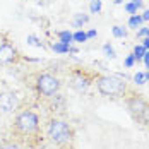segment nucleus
<instances>
[{
	"label": "nucleus",
	"instance_id": "obj_1",
	"mask_svg": "<svg viewBox=\"0 0 149 149\" xmlns=\"http://www.w3.org/2000/svg\"><path fill=\"white\" fill-rule=\"evenodd\" d=\"M46 134H48V139L57 146H67L69 142H72V137H74L72 127L63 120H52L48 123Z\"/></svg>",
	"mask_w": 149,
	"mask_h": 149
},
{
	"label": "nucleus",
	"instance_id": "obj_2",
	"mask_svg": "<svg viewBox=\"0 0 149 149\" xmlns=\"http://www.w3.org/2000/svg\"><path fill=\"white\" fill-rule=\"evenodd\" d=\"M96 88L103 96H110V98H120L125 94L127 91V84L115 77V75H101L96 81Z\"/></svg>",
	"mask_w": 149,
	"mask_h": 149
},
{
	"label": "nucleus",
	"instance_id": "obj_3",
	"mask_svg": "<svg viewBox=\"0 0 149 149\" xmlns=\"http://www.w3.org/2000/svg\"><path fill=\"white\" fill-rule=\"evenodd\" d=\"M14 129H15V132H19L22 135H31L40 129V118H38V115L34 111L24 110V111H21L15 117Z\"/></svg>",
	"mask_w": 149,
	"mask_h": 149
},
{
	"label": "nucleus",
	"instance_id": "obj_4",
	"mask_svg": "<svg viewBox=\"0 0 149 149\" xmlns=\"http://www.w3.org/2000/svg\"><path fill=\"white\" fill-rule=\"evenodd\" d=\"M34 86H36V91H38V94H41V96H45V98H52V96H57L60 91V79L58 77H55L53 74H40L36 77V82H34Z\"/></svg>",
	"mask_w": 149,
	"mask_h": 149
},
{
	"label": "nucleus",
	"instance_id": "obj_5",
	"mask_svg": "<svg viewBox=\"0 0 149 149\" xmlns=\"http://www.w3.org/2000/svg\"><path fill=\"white\" fill-rule=\"evenodd\" d=\"M19 104V98L12 91H3L0 93V111L2 113H12Z\"/></svg>",
	"mask_w": 149,
	"mask_h": 149
},
{
	"label": "nucleus",
	"instance_id": "obj_6",
	"mask_svg": "<svg viewBox=\"0 0 149 149\" xmlns=\"http://www.w3.org/2000/svg\"><path fill=\"white\" fill-rule=\"evenodd\" d=\"M17 57V50L15 46L7 40L3 45L0 46V65H7V63H12Z\"/></svg>",
	"mask_w": 149,
	"mask_h": 149
},
{
	"label": "nucleus",
	"instance_id": "obj_7",
	"mask_svg": "<svg viewBox=\"0 0 149 149\" xmlns=\"http://www.w3.org/2000/svg\"><path fill=\"white\" fill-rule=\"evenodd\" d=\"M148 101H144L141 96H132L129 101H127V108H129V111H130V115L134 117L135 120L141 117V113L144 111V108L148 106Z\"/></svg>",
	"mask_w": 149,
	"mask_h": 149
},
{
	"label": "nucleus",
	"instance_id": "obj_8",
	"mask_svg": "<svg viewBox=\"0 0 149 149\" xmlns=\"http://www.w3.org/2000/svg\"><path fill=\"white\" fill-rule=\"evenodd\" d=\"M70 86L74 88L75 91H79V93H82V91L88 89V86H89V79L86 77V75L82 74H74L72 75V79H70Z\"/></svg>",
	"mask_w": 149,
	"mask_h": 149
},
{
	"label": "nucleus",
	"instance_id": "obj_9",
	"mask_svg": "<svg viewBox=\"0 0 149 149\" xmlns=\"http://www.w3.org/2000/svg\"><path fill=\"white\" fill-rule=\"evenodd\" d=\"M52 48H53V52H57V53H69V52L74 53L75 52L74 48H70V45H65V43H62V41H55V43L52 45Z\"/></svg>",
	"mask_w": 149,
	"mask_h": 149
},
{
	"label": "nucleus",
	"instance_id": "obj_10",
	"mask_svg": "<svg viewBox=\"0 0 149 149\" xmlns=\"http://www.w3.org/2000/svg\"><path fill=\"white\" fill-rule=\"evenodd\" d=\"M58 41L65 43V45H70V43L74 41V33H70L69 29L60 31V33H58Z\"/></svg>",
	"mask_w": 149,
	"mask_h": 149
},
{
	"label": "nucleus",
	"instance_id": "obj_11",
	"mask_svg": "<svg viewBox=\"0 0 149 149\" xmlns=\"http://www.w3.org/2000/svg\"><path fill=\"white\" fill-rule=\"evenodd\" d=\"M88 21H89V15L81 12V14H75L74 15V22H72V24H74V28H82Z\"/></svg>",
	"mask_w": 149,
	"mask_h": 149
},
{
	"label": "nucleus",
	"instance_id": "obj_12",
	"mask_svg": "<svg viewBox=\"0 0 149 149\" xmlns=\"http://www.w3.org/2000/svg\"><path fill=\"white\" fill-rule=\"evenodd\" d=\"M146 52H148V50H146L142 45H135L134 53H132V55H134L135 60H142V58H144V53H146Z\"/></svg>",
	"mask_w": 149,
	"mask_h": 149
},
{
	"label": "nucleus",
	"instance_id": "obj_13",
	"mask_svg": "<svg viewBox=\"0 0 149 149\" xmlns=\"http://www.w3.org/2000/svg\"><path fill=\"white\" fill-rule=\"evenodd\" d=\"M142 22H144V21H142V17H141V15H137V14H134L130 19H129V26H130V28H134V29H137Z\"/></svg>",
	"mask_w": 149,
	"mask_h": 149
},
{
	"label": "nucleus",
	"instance_id": "obj_14",
	"mask_svg": "<svg viewBox=\"0 0 149 149\" xmlns=\"http://www.w3.org/2000/svg\"><path fill=\"white\" fill-rule=\"evenodd\" d=\"M101 7H103V3H101V0H91L89 10L93 12V14H98V12H101Z\"/></svg>",
	"mask_w": 149,
	"mask_h": 149
},
{
	"label": "nucleus",
	"instance_id": "obj_15",
	"mask_svg": "<svg viewBox=\"0 0 149 149\" xmlns=\"http://www.w3.org/2000/svg\"><path fill=\"white\" fill-rule=\"evenodd\" d=\"M134 81H135V84H144L146 81H149V72H146V74L137 72V74L134 75Z\"/></svg>",
	"mask_w": 149,
	"mask_h": 149
},
{
	"label": "nucleus",
	"instance_id": "obj_16",
	"mask_svg": "<svg viewBox=\"0 0 149 149\" xmlns=\"http://www.w3.org/2000/svg\"><path fill=\"white\" fill-rule=\"evenodd\" d=\"M74 41L75 43H84V41H88V36H86V33L84 31H75L74 33Z\"/></svg>",
	"mask_w": 149,
	"mask_h": 149
},
{
	"label": "nucleus",
	"instance_id": "obj_17",
	"mask_svg": "<svg viewBox=\"0 0 149 149\" xmlns=\"http://www.w3.org/2000/svg\"><path fill=\"white\" fill-rule=\"evenodd\" d=\"M103 52L106 57H110V58H115L117 57V53H115V50H113V46L110 45V43H104L103 45Z\"/></svg>",
	"mask_w": 149,
	"mask_h": 149
},
{
	"label": "nucleus",
	"instance_id": "obj_18",
	"mask_svg": "<svg viewBox=\"0 0 149 149\" xmlns=\"http://www.w3.org/2000/svg\"><path fill=\"white\" fill-rule=\"evenodd\" d=\"M111 33H113V36H115V38H125V36H127V31L123 29L122 26H113Z\"/></svg>",
	"mask_w": 149,
	"mask_h": 149
},
{
	"label": "nucleus",
	"instance_id": "obj_19",
	"mask_svg": "<svg viewBox=\"0 0 149 149\" xmlns=\"http://www.w3.org/2000/svg\"><path fill=\"white\" fill-rule=\"evenodd\" d=\"M26 41H28V45H31V46H38V48H43V43H41V41H40V40H38L34 34H29Z\"/></svg>",
	"mask_w": 149,
	"mask_h": 149
},
{
	"label": "nucleus",
	"instance_id": "obj_20",
	"mask_svg": "<svg viewBox=\"0 0 149 149\" xmlns=\"http://www.w3.org/2000/svg\"><path fill=\"white\" fill-rule=\"evenodd\" d=\"M0 149H22L17 142H10V141H7V142H3V144H0Z\"/></svg>",
	"mask_w": 149,
	"mask_h": 149
},
{
	"label": "nucleus",
	"instance_id": "obj_21",
	"mask_svg": "<svg viewBox=\"0 0 149 149\" xmlns=\"http://www.w3.org/2000/svg\"><path fill=\"white\" fill-rule=\"evenodd\" d=\"M125 10H127V12H129V14H137V7H135L134 3H132V2H129V3H125Z\"/></svg>",
	"mask_w": 149,
	"mask_h": 149
},
{
	"label": "nucleus",
	"instance_id": "obj_22",
	"mask_svg": "<svg viewBox=\"0 0 149 149\" xmlns=\"http://www.w3.org/2000/svg\"><path fill=\"white\" fill-rule=\"evenodd\" d=\"M149 38V28H142V29L137 31V38Z\"/></svg>",
	"mask_w": 149,
	"mask_h": 149
},
{
	"label": "nucleus",
	"instance_id": "obj_23",
	"mask_svg": "<svg viewBox=\"0 0 149 149\" xmlns=\"http://www.w3.org/2000/svg\"><path fill=\"white\" fill-rule=\"evenodd\" d=\"M135 63V58H134V55H129L127 58H125V67H132Z\"/></svg>",
	"mask_w": 149,
	"mask_h": 149
},
{
	"label": "nucleus",
	"instance_id": "obj_24",
	"mask_svg": "<svg viewBox=\"0 0 149 149\" xmlns=\"http://www.w3.org/2000/svg\"><path fill=\"white\" fill-rule=\"evenodd\" d=\"M86 36H88V38H96L98 33H96V29H89L88 33H86Z\"/></svg>",
	"mask_w": 149,
	"mask_h": 149
},
{
	"label": "nucleus",
	"instance_id": "obj_25",
	"mask_svg": "<svg viewBox=\"0 0 149 149\" xmlns=\"http://www.w3.org/2000/svg\"><path fill=\"white\" fill-rule=\"evenodd\" d=\"M132 3H134V5H135V7H137V9L144 5V2H142V0H132Z\"/></svg>",
	"mask_w": 149,
	"mask_h": 149
},
{
	"label": "nucleus",
	"instance_id": "obj_26",
	"mask_svg": "<svg viewBox=\"0 0 149 149\" xmlns=\"http://www.w3.org/2000/svg\"><path fill=\"white\" fill-rule=\"evenodd\" d=\"M144 63H146V67L149 69V52H146V53H144Z\"/></svg>",
	"mask_w": 149,
	"mask_h": 149
},
{
	"label": "nucleus",
	"instance_id": "obj_27",
	"mask_svg": "<svg viewBox=\"0 0 149 149\" xmlns=\"http://www.w3.org/2000/svg\"><path fill=\"white\" fill-rule=\"evenodd\" d=\"M5 41H7V36H5V34H3V33H0V46L3 45V43H5Z\"/></svg>",
	"mask_w": 149,
	"mask_h": 149
},
{
	"label": "nucleus",
	"instance_id": "obj_28",
	"mask_svg": "<svg viewBox=\"0 0 149 149\" xmlns=\"http://www.w3.org/2000/svg\"><path fill=\"white\" fill-rule=\"evenodd\" d=\"M141 17H142V21H149V9L148 10H144V14L141 15Z\"/></svg>",
	"mask_w": 149,
	"mask_h": 149
},
{
	"label": "nucleus",
	"instance_id": "obj_29",
	"mask_svg": "<svg viewBox=\"0 0 149 149\" xmlns=\"http://www.w3.org/2000/svg\"><path fill=\"white\" fill-rule=\"evenodd\" d=\"M142 46H144L146 50H149V38H146V40L142 41Z\"/></svg>",
	"mask_w": 149,
	"mask_h": 149
}]
</instances>
